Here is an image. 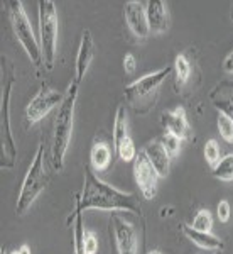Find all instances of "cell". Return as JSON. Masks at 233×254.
Segmentation results:
<instances>
[{"label": "cell", "instance_id": "cell-4", "mask_svg": "<svg viewBox=\"0 0 233 254\" xmlns=\"http://www.w3.org/2000/svg\"><path fill=\"white\" fill-rule=\"evenodd\" d=\"M49 183V175L44 165V144L39 142L36 154L32 158V163L24 176L22 187H20L17 203H15V212L17 215H24L32 207V203L38 200V196L46 190Z\"/></svg>", "mask_w": 233, "mask_h": 254}, {"label": "cell", "instance_id": "cell-25", "mask_svg": "<svg viewBox=\"0 0 233 254\" xmlns=\"http://www.w3.org/2000/svg\"><path fill=\"white\" fill-rule=\"evenodd\" d=\"M161 142H162V146H164V149L167 151V154L171 156V159L176 158L179 153H181V139L176 137L174 134L166 132L164 136H162Z\"/></svg>", "mask_w": 233, "mask_h": 254}, {"label": "cell", "instance_id": "cell-11", "mask_svg": "<svg viewBox=\"0 0 233 254\" xmlns=\"http://www.w3.org/2000/svg\"><path fill=\"white\" fill-rule=\"evenodd\" d=\"M134 178L145 200H152L157 195V182L161 176L155 171L152 163L147 159L144 151H139L137 158L134 159Z\"/></svg>", "mask_w": 233, "mask_h": 254}, {"label": "cell", "instance_id": "cell-14", "mask_svg": "<svg viewBox=\"0 0 233 254\" xmlns=\"http://www.w3.org/2000/svg\"><path fill=\"white\" fill-rule=\"evenodd\" d=\"M147 20H149V29L152 34H164L171 26V14L166 2L161 0H149L145 2Z\"/></svg>", "mask_w": 233, "mask_h": 254}, {"label": "cell", "instance_id": "cell-21", "mask_svg": "<svg viewBox=\"0 0 233 254\" xmlns=\"http://www.w3.org/2000/svg\"><path fill=\"white\" fill-rule=\"evenodd\" d=\"M174 78H176V87H185L191 76L193 66H191V61L187 60L186 55H178L174 60Z\"/></svg>", "mask_w": 233, "mask_h": 254}, {"label": "cell", "instance_id": "cell-5", "mask_svg": "<svg viewBox=\"0 0 233 254\" xmlns=\"http://www.w3.org/2000/svg\"><path fill=\"white\" fill-rule=\"evenodd\" d=\"M39 46L43 53V63L47 69L54 68L58 56L59 20L56 3L52 0H39Z\"/></svg>", "mask_w": 233, "mask_h": 254}, {"label": "cell", "instance_id": "cell-23", "mask_svg": "<svg viewBox=\"0 0 233 254\" xmlns=\"http://www.w3.org/2000/svg\"><path fill=\"white\" fill-rule=\"evenodd\" d=\"M191 227L194 231H199V232H211L213 231V215L208 208H201L198 210L193 217V224Z\"/></svg>", "mask_w": 233, "mask_h": 254}, {"label": "cell", "instance_id": "cell-15", "mask_svg": "<svg viewBox=\"0 0 233 254\" xmlns=\"http://www.w3.org/2000/svg\"><path fill=\"white\" fill-rule=\"evenodd\" d=\"M162 126L166 127V130L169 134H174L176 137L183 139H189L191 137V127L186 117V110L185 107H176L173 110H167L161 116Z\"/></svg>", "mask_w": 233, "mask_h": 254}, {"label": "cell", "instance_id": "cell-31", "mask_svg": "<svg viewBox=\"0 0 233 254\" xmlns=\"http://www.w3.org/2000/svg\"><path fill=\"white\" fill-rule=\"evenodd\" d=\"M19 251H20V254H31V248L27 244H22L19 248Z\"/></svg>", "mask_w": 233, "mask_h": 254}, {"label": "cell", "instance_id": "cell-16", "mask_svg": "<svg viewBox=\"0 0 233 254\" xmlns=\"http://www.w3.org/2000/svg\"><path fill=\"white\" fill-rule=\"evenodd\" d=\"M210 100L213 102L215 109L225 114L233 121V83L232 81H220L210 92Z\"/></svg>", "mask_w": 233, "mask_h": 254}, {"label": "cell", "instance_id": "cell-17", "mask_svg": "<svg viewBox=\"0 0 233 254\" xmlns=\"http://www.w3.org/2000/svg\"><path fill=\"white\" fill-rule=\"evenodd\" d=\"M142 151H144L147 159L152 163V166L155 168V171L159 173V176H161V178H166L171 170V156L167 154V151L164 149L162 142L152 141V142H149Z\"/></svg>", "mask_w": 233, "mask_h": 254}, {"label": "cell", "instance_id": "cell-30", "mask_svg": "<svg viewBox=\"0 0 233 254\" xmlns=\"http://www.w3.org/2000/svg\"><path fill=\"white\" fill-rule=\"evenodd\" d=\"M223 69L227 73H230V75H233V51L228 53L227 58L223 60Z\"/></svg>", "mask_w": 233, "mask_h": 254}, {"label": "cell", "instance_id": "cell-6", "mask_svg": "<svg viewBox=\"0 0 233 254\" xmlns=\"http://www.w3.org/2000/svg\"><path fill=\"white\" fill-rule=\"evenodd\" d=\"M5 7H7V15H9L12 31H14L20 46L24 48V51L27 53L29 60L36 66L43 64V53H41L39 39L36 38L34 31H32L31 20L26 14L24 3L20 0H9V2H5Z\"/></svg>", "mask_w": 233, "mask_h": 254}, {"label": "cell", "instance_id": "cell-20", "mask_svg": "<svg viewBox=\"0 0 233 254\" xmlns=\"http://www.w3.org/2000/svg\"><path fill=\"white\" fill-rule=\"evenodd\" d=\"M75 208H73L71 224H73V239H75V254H85L83 248V236H85V224H83V210L80 205V196H75Z\"/></svg>", "mask_w": 233, "mask_h": 254}, {"label": "cell", "instance_id": "cell-8", "mask_svg": "<svg viewBox=\"0 0 233 254\" xmlns=\"http://www.w3.org/2000/svg\"><path fill=\"white\" fill-rule=\"evenodd\" d=\"M113 146H115L117 156L125 163H134V159L139 154L136 142H134L132 136H130L125 105H118L115 119H113Z\"/></svg>", "mask_w": 233, "mask_h": 254}, {"label": "cell", "instance_id": "cell-10", "mask_svg": "<svg viewBox=\"0 0 233 254\" xmlns=\"http://www.w3.org/2000/svg\"><path fill=\"white\" fill-rule=\"evenodd\" d=\"M63 100H64V93L47 87V85H43V87L39 88V92L36 93L34 98H32L26 107L27 122H29L31 126L38 124V122L43 121L52 109L59 107V105L63 104Z\"/></svg>", "mask_w": 233, "mask_h": 254}, {"label": "cell", "instance_id": "cell-27", "mask_svg": "<svg viewBox=\"0 0 233 254\" xmlns=\"http://www.w3.org/2000/svg\"><path fill=\"white\" fill-rule=\"evenodd\" d=\"M83 248H85V254H96L98 253L100 243H98V237L93 231H87V229H85Z\"/></svg>", "mask_w": 233, "mask_h": 254}, {"label": "cell", "instance_id": "cell-1", "mask_svg": "<svg viewBox=\"0 0 233 254\" xmlns=\"http://www.w3.org/2000/svg\"><path fill=\"white\" fill-rule=\"evenodd\" d=\"M83 173V190L78 195L83 212L93 210V208L108 212H129V214H140L142 212L140 202L134 193L122 191L105 183L95 175L92 166H85Z\"/></svg>", "mask_w": 233, "mask_h": 254}, {"label": "cell", "instance_id": "cell-29", "mask_svg": "<svg viewBox=\"0 0 233 254\" xmlns=\"http://www.w3.org/2000/svg\"><path fill=\"white\" fill-rule=\"evenodd\" d=\"M124 69H125V73H129V75L136 73V69H137V58L132 55V53L125 55V58H124Z\"/></svg>", "mask_w": 233, "mask_h": 254}, {"label": "cell", "instance_id": "cell-28", "mask_svg": "<svg viewBox=\"0 0 233 254\" xmlns=\"http://www.w3.org/2000/svg\"><path fill=\"white\" fill-rule=\"evenodd\" d=\"M216 217H218L220 222L227 224L228 220H230L232 217V205L228 200H222V202L218 203V207H216Z\"/></svg>", "mask_w": 233, "mask_h": 254}, {"label": "cell", "instance_id": "cell-7", "mask_svg": "<svg viewBox=\"0 0 233 254\" xmlns=\"http://www.w3.org/2000/svg\"><path fill=\"white\" fill-rule=\"evenodd\" d=\"M14 87V78H9L2 85V98H0V144H2V168H12L17 159V146L14 141L10 127V93Z\"/></svg>", "mask_w": 233, "mask_h": 254}, {"label": "cell", "instance_id": "cell-12", "mask_svg": "<svg viewBox=\"0 0 233 254\" xmlns=\"http://www.w3.org/2000/svg\"><path fill=\"white\" fill-rule=\"evenodd\" d=\"M124 17L132 31V34L139 39H145L150 34L149 29V20H147L145 12V2H137V0H130L124 5Z\"/></svg>", "mask_w": 233, "mask_h": 254}, {"label": "cell", "instance_id": "cell-3", "mask_svg": "<svg viewBox=\"0 0 233 254\" xmlns=\"http://www.w3.org/2000/svg\"><path fill=\"white\" fill-rule=\"evenodd\" d=\"M171 73H173V66H166L157 69V71L149 73V75H144L142 78L127 85L124 93L130 107L137 114L149 112L154 107L155 100H157L159 88L162 87V83Z\"/></svg>", "mask_w": 233, "mask_h": 254}, {"label": "cell", "instance_id": "cell-19", "mask_svg": "<svg viewBox=\"0 0 233 254\" xmlns=\"http://www.w3.org/2000/svg\"><path fill=\"white\" fill-rule=\"evenodd\" d=\"M183 232H185V236L191 241V243L196 244L201 249H206V251H223V248H225L223 241L220 239V237L213 236L211 232L194 231V229L187 224H183Z\"/></svg>", "mask_w": 233, "mask_h": 254}, {"label": "cell", "instance_id": "cell-33", "mask_svg": "<svg viewBox=\"0 0 233 254\" xmlns=\"http://www.w3.org/2000/svg\"><path fill=\"white\" fill-rule=\"evenodd\" d=\"M230 17H232V22H233V5H232V14H230Z\"/></svg>", "mask_w": 233, "mask_h": 254}, {"label": "cell", "instance_id": "cell-13", "mask_svg": "<svg viewBox=\"0 0 233 254\" xmlns=\"http://www.w3.org/2000/svg\"><path fill=\"white\" fill-rule=\"evenodd\" d=\"M95 56V41L90 29H85L81 32V41H80V48H78V55H76V63H75V81L81 83L87 75L90 64L93 61Z\"/></svg>", "mask_w": 233, "mask_h": 254}, {"label": "cell", "instance_id": "cell-26", "mask_svg": "<svg viewBox=\"0 0 233 254\" xmlns=\"http://www.w3.org/2000/svg\"><path fill=\"white\" fill-rule=\"evenodd\" d=\"M204 159H206V163L211 168H215L218 165L220 159H222L220 158V144L215 139H210V141H206V144H204Z\"/></svg>", "mask_w": 233, "mask_h": 254}, {"label": "cell", "instance_id": "cell-9", "mask_svg": "<svg viewBox=\"0 0 233 254\" xmlns=\"http://www.w3.org/2000/svg\"><path fill=\"white\" fill-rule=\"evenodd\" d=\"M110 234L113 236L118 254H139V236L136 227L120 212H113L110 217Z\"/></svg>", "mask_w": 233, "mask_h": 254}, {"label": "cell", "instance_id": "cell-32", "mask_svg": "<svg viewBox=\"0 0 233 254\" xmlns=\"http://www.w3.org/2000/svg\"><path fill=\"white\" fill-rule=\"evenodd\" d=\"M147 254H162V253H161V251H157V249H154V251H149Z\"/></svg>", "mask_w": 233, "mask_h": 254}, {"label": "cell", "instance_id": "cell-24", "mask_svg": "<svg viewBox=\"0 0 233 254\" xmlns=\"http://www.w3.org/2000/svg\"><path fill=\"white\" fill-rule=\"evenodd\" d=\"M218 132L225 142L233 146V121L222 112H218Z\"/></svg>", "mask_w": 233, "mask_h": 254}, {"label": "cell", "instance_id": "cell-2", "mask_svg": "<svg viewBox=\"0 0 233 254\" xmlns=\"http://www.w3.org/2000/svg\"><path fill=\"white\" fill-rule=\"evenodd\" d=\"M78 90L80 83L75 80L69 83L68 90L64 92V100L58 107V114L54 117L52 126V144H51V163L54 170L61 171L64 166L69 142L73 136V126H75V110L78 102Z\"/></svg>", "mask_w": 233, "mask_h": 254}, {"label": "cell", "instance_id": "cell-18", "mask_svg": "<svg viewBox=\"0 0 233 254\" xmlns=\"http://www.w3.org/2000/svg\"><path fill=\"white\" fill-rule=\"evenodd\" d=\"M113 159V151L108 142L95 141L90 149V166L95 173H103L107 171Z\"/></svg>", "mask_w": 233, "mask_h": 254}, {"label": "cell", "instance_id": "cell-34", "mask_svg": "<svg viewBox=\"0 0 233 254\" xmlns=\"http://www.w3.org/2000/svg\"><path fill=\"white\" fill-rule=\"evenodd\" d=\"M215 254H223V251H215Z\"/></svg>", "mask_w": 233, "mask_h": 254}, {"label": "cell", "instance_id": "cell-22", "mask_svg": "<svg viewBox=\"0 0 233 254\" xmlns=\"http://www.w3.org/2000/svg\"><path fill=\"white\" fill-rule=\"evenodd\" d=\"M213 170V176L222 182H233V154H227L218 161Z\"/></svg>", "mask_w": 233, "mask_h": 254}]
</instances>
